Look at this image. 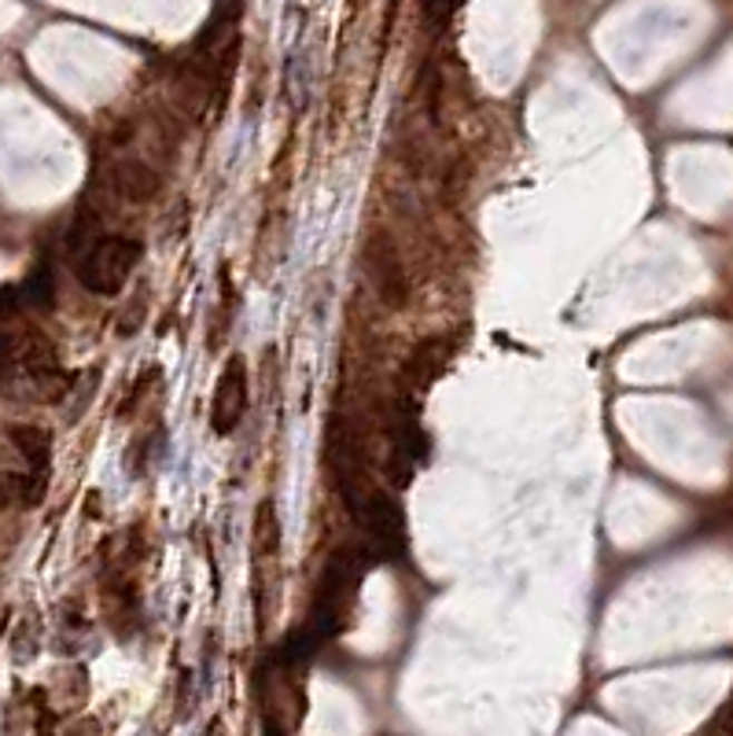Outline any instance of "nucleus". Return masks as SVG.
I'll use <instances>...</instances> for the list:
<instances>
[{"instance_id": "f257e3e1", "label": "nucleus", "mask_w": 733, "mask_h": 736, "mask_svg": "<svg viewBox=\"0 0 733 736\" xmlns=\"http://www.w3.org/2000/svg\"><path fill=\"white\" fill-rule=\"evenodd\" d=\"M140 262V244L129 236H100L96 244L86 251V255H78V281L86 292L92 295H104L111 298L118 295L123 287L129 284V276H134Z\"/></svg>"}, {"instance_id": "f03ea898", "label": "nucleus", "mask_w": 733, "mask_h": 736, "mask_svg": "<svg viewBox=\"0 0 733 736\" xmlns=\"http://www.w3.org/2000/svg\"><path fill=\"white\" fill-rule=\"evenodd\" d=\"M354 512L358 527L365 534V552L372 560L394 563L405 557V516L394 504V498H388L383 490H365L354 504H346Z\"/></svg>"}, {"instance_id": "7ed1b4c3", "label": "nucleus", "mask_w": 733, "mask_h": 736, "mask_svg": "<svg viewBox=\"0 0 733 736\" xmlns=\"http://www.w3.org/2000/svg\"><path fill=\"white\" fill-rule=\"evenodd\" d=\"M428 461V434L420 431L417 416L394 413L388 431V479L391 487H410L420 464Z\"/></svg>"}, {"instance_id": "20e7f679", "label": "nucleus", "mask_w": 733, "mask_h": 736, "mask_svg": "<svg viewBox=\"0 0 733 736\" xmlns=\"http://www.w3.org/2000/svg\"><path fill=\"white\" fill-rule=\"evenodd\" d=\"M369 262H372V284L383 298V306L391 310H402L405 298H410V284H405V273H402V255L394 247L391 236L377 233L369 244Z\"/></svg>"}, {"instance_id": "39448f33", "label": "nucleus", "mask_w": 733, "mask_h": 736, "mask_svg": "<svg viewBox=\"0 0 733 736\" xmlns=\"http://www.w3.org/2000/svg\"><path fill=\"white\" fill-rule=\"evenodd\" d=\"M244 409H247V365L244 357H233L225 365L222 380H218V391H214V402H211V424L218 434H233L244 420Z\"/></svg>"}, {"instance_id": "423d86ee", "label": "nucleus", "mask_w": 733, "mask_h": 736, "mask_svg": "<svg viewBox=\"0 0 733 736\" xmlns=\"http://www.w3.org/2000/svg\"><path fill=\"white\" fill-rule=\"evenodd\" d=\"M111 192L118 199L134 203V207H144L159 192V170L144 159H118L111 166Z\"/></svg>"}, {"instance_id": "0eeeda50", "label": "nucleus", "mask_w": 733, "mask_h": 736, "mask_svg": "<svg viewBox=\"0 0 733 736\" xmlns=\"http://www.w3.org/2000/svg\"><path fill=\"white\" fill-rule=\"evenodd\" d=\"M453 354V343L450 340H428L420 343L410 361H405V383H410L413 391H428L431 383L439 380V372L447 369V361Z\"/></svg>"}, {"instance_id": "6e6552de", "label": "nucleus", "mask_w": 733, "mask_h": 736, "mask_svg": "<svg viewBox=\"0 0 733 736\" xmlns=\"http://www.w3.org/2000/svg\"><path fill=\"white\" fill-rule=\"evenodd\" d=\"M8 439L19 450L22 461H27L30 472L48 475V464H52V434L38 424H16V428H8Z\"/></svg>"}, {"instance_id": "1a4fd4ad", "label": "nucleus", "mask_w": 733, "mask_h": 736, "mask_svg": "<svg viewBox=\"0 0 733 736\" xmlns=\"http://www.w3.org/2000/svg\"><path fill=\"white\" fill-rule=\"evenodd\" d=\"M48 490V475L41 472H0V509H8V504H19V509H33V504H41Z\"/></svg>"}, {"instance_id": "9d476101", "label": "nucleus", "mask_w": 733, "mask_h": 736, "mask_svg": "<svg viewBox=\"0 0 733 736\" xmlns=\"http://www.w3.org/2000/svg\"><path fill=\"white\" fill-rule=\"evenodd\" d=\"M22 295H27V303H33V306H48L52 303V273L38 269L30 276V284L22 287Z\"/></svg>"}, {"instance_id": "9b49d317", "label": "nucleus", "mask_w": 733, "mask_h": 736, "mask_svg": "<svg viewBox=\"0 0 733 736\" xmlns=\"http://www.w3.org/2000/svg\"><path fill=\"white\" fill-rule=\"evenodd\" d=\"M465 0H420V11H424L428 22H436V27H447V22L458 16V8Z\"/></svg>"}]
</instances>
